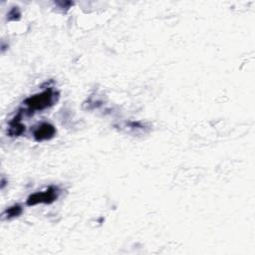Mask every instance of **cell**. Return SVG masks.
Masks as SVG:
<instances>
[{
  "mask_svg": "<svg viewBox=\"0 0 255 255\" xmlns=\"http://www.w3.org/2000/svg\"><path fill=\"white\" fill-rule=\"evenodd\" d=\"M58 196H59V189H58V187L50 186L45 191L35 192V193L31 194L28 197L26 203L29 206L36 205V204H39V203L50 204V203L54 202L58 198Z\"/></svg>",
  "mask_w": 255,
  "mask_h": 255,
  "instance_id": "2",
  "label": "cell"
},
{
  "mask_svg": "<svg viewBox=\"0 0 255 255\" xmlns=\"http://www.w3.org/2000/svg\"><path fill=\"white\" fill-rule=\"evenodd\" d=\"M56 133L55 128L50 124H42L34 131V138L38 141L52 138Z\"/></svg>",
  "mask_w": 255,
  "mask_h": 255,
  "instance_id": "3",
  "label": "cell"
},
{
  "mask_svg": "<svg viewBox=\"0 0 255 255\" xmlns=\"http://www.w3.org/2000/svg\"><path fill=\"white\" fill-rule=\"evenodd\" d=\"M56 93L52 89H48L41 94L32 96L25 100V105L30 109V111H39L44 110L48 107H51L55 102Z\"/></svg>",
  "mask_w": 255,
  "mask_h": 255,
  "instance_id": "1",
  "label": "cell"
},
{
  "mask_svg": "<svg viewBox=\"0 0 255 255\" xmlns=\"http://www.w3.org/2000/svg\"><path fill=\"white\" fill-rule=\"evenodd\" d=\"M21 212H22L21 206H19V205H14V206L8 208V209L5 211L4 215H6L7 218H12V217H16V216L20 215Z\"/></svg>",
  "mask_w": 255,
  "mask_h": 255,
  "instance_id": "4",
  "label": "cell"
}]
</instances>
